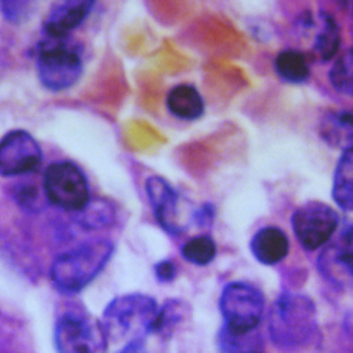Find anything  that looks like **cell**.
Listing matches in <instances>:
<instances>
[{
	"label": "cell",
	"mask_w": 353,
	"mask_h": 353,
	"mask_svg": "<svg viewBox=\"0 0 353 353\" xmlns=\"http://www.w3.org/2000/svg\"><path fill=\"white\" fill-rule=\"evenodd\" d=\"M145 189L157 223L167 234L179 236L185 230L181 221L179 193L162 176H150Z\"/></svg>",
	"instance_id": "obj_10"
},
{
	"label": "cell",
	"mask_w": 353,
	"mask_h": 353,
	"mask_svg": "<svg viewBox=\"0 0 353 353\" xmlns=\"http://www.w3.org/2000/svg\"><path fill=\"white\" fill-rule=\"evenodd\" d=\"M46 199L68 212H81L90 203L87 176L74 162L61 161L50 163L44 173Z\"/></svg>",
	"instance_id": "obj_6"
},
{
	"label": "cell",
	"mask_w": 353,
	"mask_h": 353,
	"mask_svg": "<svg viewBox=\"0 0 353 353\" xmlns=\"http://www.w3.org/2000/svg\"><path fill=\"white\" fill-rule=\"evenodd\" d=\"M319 135H321L323 143L334 148V150H352V113L349 110H332L325 113L319 123Z\"/></svg>",
	"instance_id": "obj_14"
},
{
	"label": "cell",
	"mask_w": 353,
	"mask_h": 353,
	"mask_svg": "<svg viewBox=\"0 0 353 353\" xmlns=\"http://www.w3.org/2000/svg\"><path fill=\"white\" fill-rule=\"evenodd\" d=\"M317 330L316 305L303 294L283 292L269 316L272 343L283 350H297L311 343Z\"/></svg>",
	"instance_id": "obj_2"
},
{
	"label": "cell",
	"mask_w": 353,
	"mask_h": 353,
	"mask_svg": "<svg viewBox=\"0 0 353 353\" xmlns=\"http://www.w3.org/2000/svg\"><path fill=\"white\" fill-rule=\"evenodd\" d=\"M167 109L176 118L195 121L204 115V99L193 85H176L167 96Z\"/></svg>",
	"instance_id": "obj_15"
},
{
	"label": "cell",
	"mask_w": 353,
	"mask_h": 353,
	"mask_svg": "<svg viewBox=\"0 0 353 353\" xmlns=\"http://www.w3.org/2000/svg\"><path fill=\"white\" fill-rule=\"evenodd\" d=\"M185 316H187V306L184 305V301H179V300L167 301L163 308L159 310L157 312L154 325H152V333L161 334V336H170L174 332V328L184 321Z\"/></svg>",
	"instance_id": "obj_20"
},
{
	"label": "cell",
	"mask_w": 353,
	"mask_h": 353,
	"mask_svg": "<svg viewBox=\"0 0 353 353\" xmlns=\"http://www.w3.org/2000/svg\"><path fill=\"white\" fill-rule=\"evenodd\" d=\"M102 336H96L88 321L77 314L59 317L54 328V343L59 353H98ZM105 343V341H104Z\"/></svg>",
	"instance_id": "obj_11"
},
{
	"label": "cell",
	"mask_w": 353,
	"mask_h": 353,
	"mask_svg": "<svg viewBox=\"0 0 353 353\" xmlns=\"http://www.w3.org/2000/svg\"><path fill=\"white\" fill-rule=\"evenodd\" d=\"M118 353H146L145 343L143 341H132V343L124 345Z\"/></svg>",
	"instance_id": "obj_27"
},
{
	"label": "cell",
	"mask_w": 353,
	"mask_h": 353,
	"mask_svg": "<svg viewBox=\"0 0 353 353\" xmlns=\"http://www.w3.org/2000/svg\"><path fill=\"white\" fill-rule=\"evenodd\" d=\"M181 254L187 263L204 267L212 263L217 256V245L209 234H201L192 237L181 248Z\"/></svg>",
	"instance_id": "obj_19"
},
{
	"label": "cell",
	"mask_w": 353,
	"mask_h": 353,
	"mask_svg": "<svg viewBox=\"0 0 353 353\" xmlns=\"http://www.w3.org/2000/svg\"><path fill=\"white\" fill-rule=\"evenodd\" d=\"M93 8L94 2H87V0H81V2L70 0V2L55 3L43 22L44 37H71V33L83 24Z\"/></svg>",
	"instance_id": "obj_12"
},
{
	"label": "cell",
	"mask_w": 353,
	"mask_h": 353,
	"mask_svg": "<svg viewBox=\"0 0 353 353\" xmlns=\"http://www.w3.org/2000/svg\"><path fill=\"white\" fill-rule=\"evenodd\" d=\"M215 219V208L212 204H203L201 208H198V210H195L193 214V220L198 226H210Z\"/></svg>",
	"instance_id": "obj_25"
},
{
	"label": "cell",
	"mask_w": 353,
	"mask_h": 353,
	"mask_svg": "<svg viewBox=\"0 0 353 353\" xmlns=\"http://www.w3.org/2000/svg\"><path fill=\"white\" fill-rule=\"evenodd\" d=\"M115 247L109 241H91L70 250L50 265V281L61 294H79L94 281L112 259Z\"/></svg>",
	"instance_id": "obj_3"
},
{
	"label": "cell",
	"mask_w": 353,
	"mask_h": 353,
	"mask_svg": "<svg viewBox=\"0 0 353 353\" xmlns=\"http://www.w3.org/2000/svg\"><path fill=\"white\" fill-rule=\"evenodd\" d=\"M96 203L98 204H96L94 208H91V204L88 203L87 208L79 212L82 215V223L85 226L101 228L107 223H110L112 215H113L112 210L107 208L105 204H101L99 201H96Z\"/></svg>",
	"instance_id": "obj_23"
},
{
	"label": "cell",
	"mask_w": 353,
	"mask_h": 353,
	"mask_svg": "<svg viewBox=\"0 0 353 353\" xmlns=\"http://www.w3.org/2000/svg\"><path fill=\"white\" fill-rule=\"evenodd\" d=\"M18 201H19V204H27V206H30V204H35V201H37V189H35V187L22 185V190H19V195H18Z\"/></svg>",
	"instance_id": "obj_26"
},
{
	"label": "cell",
	"mask_w": 353,
	"mask_h": 353,
	"mask_svg": "<svg viewBox=\"0 0 353 353\" xmlns=\"http://www.w3.org/2000/svg\"><path fill=\"white\" fill-rule=\"evenodd\" d=\"M317 269L336 289H349L353 278L352 269V226L345 225L334 242L330 241L317 259Z\"/></svg>",
	"instance_id": "obj_9"
},
{
	"label": "cell",
	"mask_w": 353,
	"mask_h": 353,
	"mask_svg": "<svg viewBox=\"0 0 353 353\" xmlns=\"http://www.w3.org/2000/svg\"><path fill=\"white\" fill-rule=\"evenodd\" d=\"M321 22L322 27L319 28L317 37L314 39L312 54L325 63V61H330L338 54L341 48V28L333 16L330 13H323V11L321 13Z\"/></svg>",
	"instance_id": "obj_18"
},
{
	"label": "cell",
	"mask_w": 353,
	"mask_h": 353,
	"mask_svg": "<svg viewBox=\"0 0 353 353\" xmlns=\"http://www.w3.org/2000/svg\"><path fill=\"white\" fill-rule=\"evenodd\" d=\"M0 11L3 18L11 24H19L30 18L35 11V3L32 2H0Z\"/></svg>",
	"instance_id": "obj_22"
},
{
	"label": "cell",
	"mask_w": 353,
	"mask_h": 353,
	"mask_svg": "<svg viewBox=\"0 0 353 353\" xmlns=\"http://www.w3.org/2000/svg\"><path fill=\"white\" fill-rule=\"evenodd\" d=\"M37 72L46 90L60 93L72 88L83 72L82 48L71 37H44L37 46Z\"/></svg>",
	"instance_id": "obj_4"
},
{
	"label": "cell",
	"mask_w": 353,
	"mask_h": 353,
	"mask_svg": "<svg viewBox=\"0 0 353 353\" xmlns=\"http://www.w3.org/2000/svg\"><path fill=\"white\" fill-rule=\"evenodd\" d=\"M159 306L156 299L145 294H128L113 299L102 312L99 330L107 343L143 341L152 333Z\"/></svg>",
	"instance_id": "obj_1"
},
{
	"label": "cell",
	"mask_w": 353,
	"mask_h": 353,
	"mask_svg": "<svg viewBox=\"0 0 353 353\" xmlns=\"http://www.w3.org/2000/svg\"><path fill=\"white\" fill-rule=\"evenodd\" d=\"M330 83L338 93L352 94V50H345L339 55V59L334 61V65L330 70Z\"/></svg>",
	"instance_id": "obj_21"
},
{
	"label": "cell",
	"mask_w": 353,
	"mask_h": 353,
	"mask_svg": "<svg viewBox=\"0 0 353 353\" xmlns=\"http://www.w3.org/2000/svg\"><path fill=\"white\" fill-rule=\"evenodd\" d=\"M289 239L278 226H264L250 241V250L258 263L276 265L289 254Z\"/></svg>",
	"instance_id": "obj_13"
},
{
	"label": "cell",
	"mask_w": 353,
	"mask_h": 353,
	"mask_svg": "<svg viewBox=\"0 0 353 353\" xmlns=\"http://www.w3.org/2000/svg\"><path fill=\"white\" fill-rule=\"evenodd\" d=\"M248 353H259V352H248Z\"/></svg>",
	"instance_id": "obj_28"
},
{
	"label": "cell",
	"mask_w": 353,
	"mask_h": 353,
	"mask_svg": "<svg viewBox=\"0 0 353 353\" xmlns=\"http://www.w3.org/2000/svg\"><path fill=\"white\" fill-rule=\"evenodd\" d=\"M276 76L288 83H303L308 81L311 70L306 55L299 49H284L273 61Z\"/></svg>",
	"instance_id": "obj_16"
},
{
	"label": "cell",
	"mask_w": 353,
	"mask_h": 353,
	"mask_svg": "<svg viewBox=\"0 0 353 353\" xmlns=\"http://www.w3.org/2000/svg\"><path fill=\"white\" fill-rule=\"evenodd\" d=\"M353 189H352V150L343 151L333 176L332 196L339 209L350 212L353 208Z\"/></svg>",
	"instance_id": "obj_17"
},
{
	"label": "cell",
	"mask_w": 353,
	"mask_h": 353,
	"mask_svg": "<svg viewBox=\"0 0 353 353\" xmlns=\"http://www.w3.org/2000/svg\"><path fill=\"white\" fill-rule=\"evenodd\" d=\"M339 226L336 210L321 201H310L292 215V230L299 243L306 252H314L332 241Z\"/></svg>",
	"instance_id": "obj_7"
},
{
	"label": "cell",
	"mask_w": 353,
	"mask_h": 353,
	"mask_svg": "<svg viewBox=\"0 0 353 353\" xmlns=\"http://www.w3.org/2000/svg\"><path fill=\"white\" fill-rule=\"evenodd\" d=\"M154 272H156V276L159 281L170 283V281H173L176 276V265L170 259H165V261H161V263L156 264Z\"/></svg>",
	"instance_id": "obj_24"
},
{
	"label": "cell",
	"mask_w": 353,
	"mask_h": 353,
	"mask_svg": "<svg viewBox=\"0 0 353 353\" xmlns=\"http://www.w3.org/2000/svg\"><path fill=\"white\" fill-rule=\"evenodd\" d=\"M265 297L253 284L245 281L228 283L220 295V312L223 332L243 336L253 333L263 321Z\"/></svg>",
	"instance_id": "obj_5"
},
{
	"label": "cell",
	"mask_w": 353,
	"mask_h": 353,
	"mask_svg": "<svg viewBox=\"0 0 353 353\" xmlns=\"http://www.w3.org/2000/svg\"><path fill=\"white\" fill-rule=\"evenodd\" d=\"M41 146L27 130H10L0 140V174L5 178L37 172L41 167Z\"/></svg>",
	"instance_id": "obj_8"
}]
</instances>
